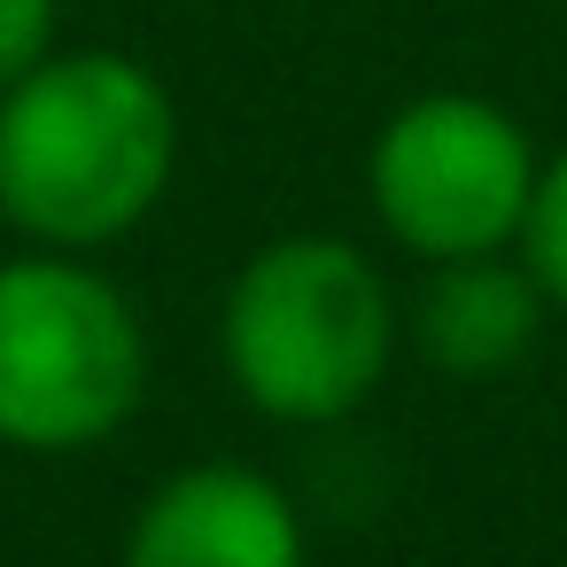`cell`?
Segmentation results:
<instances>
[{
	"label": "cell",
	"instance_id": "cell-1",
	"mask_svg": "<svg viewBox=\"0 0 567 567\" xmlns=\"http://www.w3.org/2000/svg\"><path fill=\"white\" fill-rule=\"evenodd\" d=\"M179 172L172 86L117 48H48L0 94V226L94 257L156 218Z\"/></svg>",
	"mask_w": 567,
	"mask_h": 567
},
{
	"label": "cell",
	"instance_id": "cell-2",
	"mask_svg": "<svg viewBox=\"0 0 567 567\" xmlns=\"http://www.w3.org/2000/svg\"><path fill=\"white\" fill-rule=\"evenodd\" d=\"M218 350L234 389L288 427H327L358 412L396 350L389 280L334 234L265 241L218 311Z\"/></svg>",
	"mask_w": 567,
	"mask_h": 567
},
{
	"label": "cell",
	"instance_id": "cell-3",
	"mask_svg": "<svg viewBox=\"0 0 567 567\" xmlns=\"http://www.w3.org/2000/svg\"><path fill=\"white\" fill-rule=\"evenodd\" d=\"M148 396L141 303L71 249L0 257V443L71 458L110 443Z\"/></svg>",
	"mask_w": 567,
	"mask_h": 567
},
{
	"label": "cell",
	"instance_id": "cell-4",
	"mask_svg": "<svg viewBox=\"0 0 567 567\" xmlns=\"http://www.w3.org/2000/svg\"><path fill=\"white\" fill-rule=\"evenodd\" d=\"M365 187L381 226L412 257L427 265L497 257L536 203V156H528V133L497 102L427 94L381 125Z\"/></svg>",
	"mask_w": 567,
	"mask_h": 567
},
{
	"label": "cell",
	"instance_id": "cell-5",
	"mask_svg": "<svg viewBox=\"0 0 567 567\" xmlns=\"http://www.w3.org/2000/svg\"><path fill=\"white\" fill-rule=\"evenodd\" d=\"M117 567H303V520L257 466H179L125 528Z\"/></svg>",
	"mask_w": 567,
	"mask_h": 567
},
{
	"label": "cell",
	"instance_id": "cell-6",
	"mask_svg": "<svg viewBox=\"0 0 567 567\" xmlns=\"http://www.w3.org/2000/svg\"><path fill=\"white\" fill-rule=\"evenodd\" d=\"M536 327H544V288L528 265H505V257L435 265V280L412 303V342L427 350V365H443L458 381H489V373L520 365Z\"/></svg>",
	"mask_w": 567,
	"mask_h": 567
},
{
	"label": "cell",
	"instance_id": "cell-7",
	"mask_svg": "<svg viewBox=\"0 0 567 567\" xmlns=\"http://www.w3.org/2000/svg\"><path fill=\"white\" fill-rule=\"evenodd\" d=\"M520 257H528L536 288L551 303H567V148L551 156V172H536V203L520 218Z\"/></svg>",
	"mask_w": 567,
	"mask_h": 567
},
{
	"label": "cell",
	"instance_id": "cell-8",
	"mask_svg": "<svg viewBox=\"0 0 567 567\" xmlns=\"http://www.w3.org/2000/svg\"><path fill=\"white\" fill-rule=\"evenodd\" d=\"M55 24H63V0H0V94L55 48Z\"/></svg>",
	"mask_w": 567,
	"mask_h": 567
}]
</instances>
